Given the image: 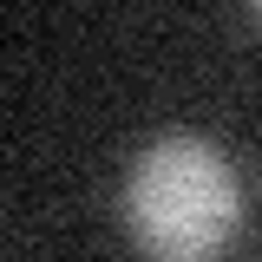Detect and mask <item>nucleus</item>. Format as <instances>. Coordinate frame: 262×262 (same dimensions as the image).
<instances>
[{
  "instance_id": "1",
  "label": "nucleus",
  "mask_w": 262,
  "mask_h": 262,
  "mask_svg": "<svg viewBox=\"0 0 262 262\" xmlns=\"http://www.w3.org/2000/svg\"><path fill=\"white\" fill-rule=\"evenodd\" d=\"M125 229L151 262H216L243 229L229 158L196 131L151 138L125 170Z\"/></svg>"
}]
</instances>
